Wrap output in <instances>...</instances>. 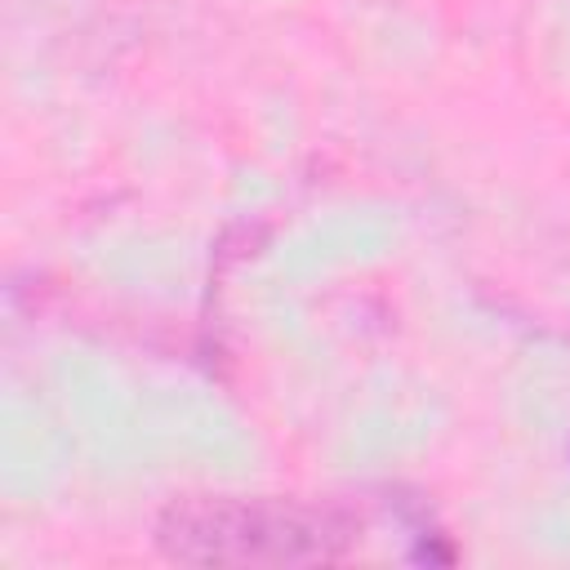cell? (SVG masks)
<instances>
[{"label":"cell","mask_w":570,"mask_h":570,"mask_svg":"<svg viewBox=\"0 0 570 570\" xmlns=\"http://www.w3.org/2000/svg\"><path fill=\"white\" fill-rule=\"evenodd\" d=\"M151 543L174 566L214 570H298L347 561L361 543V517L343 503L298 494L191 490L160 508Z\"/></svg>","instance_id":"1"}]
</instances>
